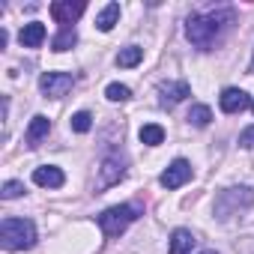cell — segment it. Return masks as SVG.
<instances>
[{
	"label": "cell",
	"instance_id": "cell-1",
	"mask_svg": "<svg viewBox=\"0 0 254 254\" xmlns=\"http://www.w3.org/2000/svg\"><path fill=\"white\" fill-rule=\"evenodd\" d=\"M236 12L230 6H218V9H209V12H191L186 18V39L200 48V51H209L215 45V39L221 36L224 24H233Z\"/></svg>",
	"mask_w": 254,
	"mask_h": 254
},
{
	"label": "cell",
	"instance_id": "cell-2",
	"mask_svg": "<svg viewBox=\"0 0 254 254\" xmlns=\"http://www.w3.org/2000/svg\"><path fill=\"white\" fill-rule=\"evenodd\" d=\"M0 239L6 251H27L36 245V224L30 218H3Z\"/></svg>",
	"mask_w": 254,
	"mask_h": 254
},
{
	"label": "cell",
	"instance_id": "cell-3",
	"mask_svg": "<svg viewBox=\"0 0 254 254\" xmlns=\"http://www.w3.org/2000/svg\"><path fill=\"white\" fill-rule=\"evenodd\" d=\"M141 212H144L141 203H120V206H111V209H105V212L99 215V227H102V233H105L108 239H117Z\"/></svg>",
	"mask_w": 254,
	"mask_h": 254
},
{
	"label": "cell",
	"instance_id": "cell-4",
	"mask_svg": "<svg viewBox=\"0 0 254 254\" xmlns=\"http://www.w3.org/2000/svg\"><path fill=\"white\" fill-rule=\"evenodd\" d=\"M251 203H254V191H251V189H245V186L224 189V191L215 197V215H218L221 221H227V218L239 215L242 209H248Z\"/></svg>",
	"mask_w": 254,
	"mask_h": 254
},
{
	"label": "cell",
	"instance_id": "cell-5",
	"mask_svg": "<svg viewBox=\"0 0 254 254\" xmlns=\"http://www.w3.org/2000/svg\"><path fill=\"white\" fill-rule=\"evenodd\" d=\"M123 177H126V156H123L120 150H111V153H105V159H102V165H99L96 191H105V189L117 186Z\"/></svg>",
	"mask_w": 254,
	"mask_h": 254
},
{
	"label": "cell",
	"instance_id": "cell-6",
	"mask_svg": "<svg viewBox=\"0 0 254 254\" xmlns=\"http://www.w3.org/2000/svg\"><path fill=\"white\" fill-rule=\"evenodd\" d=\"M72 87H75V75H69V72H42V78H39V90L48 99H63Z\"/></svg>",
	"mask_w": 254,
	"mask_h": 254
},
{
	"label": "cell",
	"instance_id": "cell-7",
	"mask_svg": "<svg viewBox=\"0 0 254 254\" xmlns=\"http://www.w3.org/2000/svg\"><path fill=\"white\" fill-rule=\"evenodd\" d=\"M81 12H84L81 0H57V3H51V18L60 27H75V21L81 18Z\"/></svg>",
	"mask_w": 254,
	"mask_h": 254
},
{
	"label": "cell",
	"instance_id": "cell-8",
	"mask_svg": "<svg viewBox=\"0 0 254 254\" xmlns=\"http://www.w3.org/2000/svg\"><path fill=\"white\" fill-rule=\"evenodd\" d=\"M191 165L186 162V159H174L171 165H168V171H162V177H159V183L165 186V189H180V186H186L189 180H191Z\"/></svg>",
	"mask_w": 254,
	"mask_h": 254
},
{
	"label": "cell",
	"instance_id": "cell-9",
	"mask_svg": "<svg viewBox=\"0 0 254 254\" xmlns=\"http://www.w3.org/2000/svg\"><path fill=\"white\" fill-rule=\"evenodd\" d=\"M189 96H191V87L186 81H162L159 84V105L162 108H174Z\"/></svg>",
	"mask_w": 254,
	"mask_h": 254
},
{
	"label": "cell",
	"instance_id": "cell-10",
	"mask_svg": "<svg viewBox=\"0 0 254 254\" xmlns=\"http://www.w3.org/2000/svg\"><path fill=\"white\" fill-rule=\"evenodd\" d=\"M218 105H221L224 114H239V111H245L251 102H248L245 90H239V87H227V90L218 96Z\"/></svg>",
	"mask_w": 254,
	"mask_h": 254
},
{
	"label": "cell",
	"instance_id": "cell-11",
	"mask_svg": "<svg viewBox=\"0 0 254 254\" xmlns=\"http://www.w3.org/2000/svg\"><path fill=\"white\" fill-rule=\"evenodd\" d=\"M33 183L39 189H60L66 183V177H63V171L57 165H42V168L33 171Z\"/></svg>",
	"mask_w": 254,
	"mask_h": 254
},
{
	"label": "cell",
	"instance_id": "cell-12",
	"mask_svg": "<svg viewBox=\"0 0 254 254\" xmlns=\"http://www.w3.org/2000/svg\"><path fill=\"white\" fill-rule=\"evenodd\" d=\"M48 132H51V120H48L45 114H36V117L30 120V126H27V135H24L27 147H39V144L48 138Z\"/></svg>",
	"mask_w": 254,
	"mask_h": 254
},
{
	"label": "cell",
	"instance_id": "cell-13",
	"mask_svg": "<svg viewBox=\"0 0 254 254\" xmlns=\"http://www.w3.org/2000/svg\"><path fill=\"white\" fill-rule=\"evenodd\" d=\"M194 233L191 230H186V227H177L174 233H171V239H168V251L171 254H191V248H194Z\"/></svg>",
	"mask_w": 254,
	"mask_h": 254
},
{
	"label": "cell",
	"instance_id": "cell-14",
	"mask_svg": "<svg viewBox=\"0 0 254 254\" xmlns=\"http://www.w3.org/2000/svg\"><path fill=\"white\" fill-rule=\"evenodd\" d=\"M18 42H21L24 48H39V45L45 42V24H39V21L24 24L21 33H18Z\"/></svg>",
	"mask_w": 254,
	"mask_h": 254
},
{
	"label": "cell",
	"instance_id": "cell-15",
	"mask_svg": "<svg viewBox=\"0 0 254 254\" xmlns=\"http://www.w3.org/2000/svg\"><path fill=\"white\" fill-rule=\"evenodd\" d=\"M120 21V3H108L99 15H96V27L102 30V33H108V30H114V24Z\"/></svg>",
	"mask_w": 254,
	"mask_h": 254
},
{
	"label": "cell",
	"instance_id": "cell-16",
	"mask_svg": "<svg viewBox=\"0 0 254 254\" xmlns=\"http://www.w3.org/2000/svg\"><path fill=\"white\" fill-rule=\"evenodd\" d=\"M144 60V48H138V45H126V48H120V54H117V66H123V69H132V66H138Z\"/></svg>",
	"mask_w": 254,
	"mask_h": 254
},
{
	"label": "cell",
	"instance_id": "cell-17",
	"mask_svg": "<svg viewBox=\"0 0 254 254\" xmlns=\"http://www.w3.org/2000/svg\"><path fill=\"white\" fill-rule=\"evenodd\" d=\"M138 138L147 147H159V144H165V129H162V126H156V123H147V126H141Z\"/></svg>",
	"mask_w": 254,
	"mask_h": 254
},
{
	"label": "cell",
	"instance_id": "cell-18",
	"mask_svg": "<svg viewBox=\"0 0 254 254\" xmlns=\"http://www.w3.org/2000/svg\"><path fill=\"white\" fill-rule=\"evenodd\" d=\"M78 42V33H75V27H60V33L51 39V51H69L72 45Z\"/></svg>",
	"mask_w": 254,
	"mask_h": 254
},
{
	"label": "cell",
	"instance_id": "cell-19",
	"mask_svg": "<svg viewBox=\"0 0 254 254\" xmlns=\"http://www.w3.org/2000/svg\"><path fill=\"white\" fill-rule=\"evenodd\" d=\"M191 126H197V129H203V126H209V120H212V111L206 108V105H191V111H189V117H186Z\"/></svg>",
	"mask_w": 254,
	"mask_h": 254
},
{
	"label": "cell",
	"instance_id": "cell-20",
	"mask_svg": "<svg viewBox=\"0 0 254 254\" xmlns=\"http://www.w3.org/2000/svg\"><path fill=\"white\" fill-rule=\"evenodd\" d=\"M69 126H72V132H78V135H84V132H90V129H93V117H90L87 111H78V114H72V120H69Z\"/></svg>",
	"mask_w": 254,
	"mask_h": 254
},
{
	"label": "cell",
	"instance_id": "cell-21",
	"mask_svg": "<svg viewBox=\"0 0 254 254\" xmlns=\"http://www.w3.org/2000/svg\"><path fill=\"white\" fill-rule=\"evenodd\" d=\"M24 191H27L24 183H18V180H6L3 189H0V197H3V200H15V197H21Z\"/></svg>",
	"mask_w": 254,
	"mask_h": 254
},
{
	"label": "cell",
	"instance_id": "cell-22",
	"mask_svg": "<svg viewBox=\"0 0 254 254\" xmlns=\"http://www.w3.org/2000/svg\"><path fill=\"white\" fill-rule=\"evenodd\" d=\"M105 96H108L111 102H129V99H132V90L126 87V84H108Z\"/></svg>",
	"mask_w": 254,
	"mask_h": 254
},
{
	"label": "cell",
	"instance_id": "cell-23",
	"mask_svg": "<svg viewBox=\"0 0 254 254\" xmlns=\"http://www.w3.org/2000/svg\"><path fill=\"white\" fill-rule=\"evenodd\" d=\"M239 147H254V126H248V129H242L239 132Z\"/></svg>",
	"mask_w": 254,
	"mask_h": 254
},
{
	"label": "cell",
	"instance_id": "cell-24",
	"mask_svg": "<svg viewBox=\"0 0 254 254\" xmlns=\"http://www.w3.org/2000/svg\"><path fill=\"white\" fill-rule=\"evenodd\" d=\"M251 75H254V57H251Z\"/></svg>",
	"mask_w": 254,
	"mask_h": 254
},
{
	"label": "cell",
	"instance_id": "cell-25",
	"mask_svg": "<svg viewBox=\"0 0 254 254\" xmlns=\"http://www.w3.org/2000/svg\"><path fill=\"white\" fill-rule=\"evenodd\" d=\"M200 254H215V251H200Z\"/></svg>",
	"mask_w": 254,
	"mask_h": 254
},
{
	"label": "cell",
	"instance_id": "cell-26",
	"mask_svg": "<svg viewBox=\"0 0 254 254\" xmlns=\"http://www.w3.org/2000/svg\"><path fill=\"white\" fill-rule=\"evenodd\" d=\"M251 111H254V102H251Z\"/></svg>",
	"mask_w": 254,
	"mask_h": 254
}]
</instances>
